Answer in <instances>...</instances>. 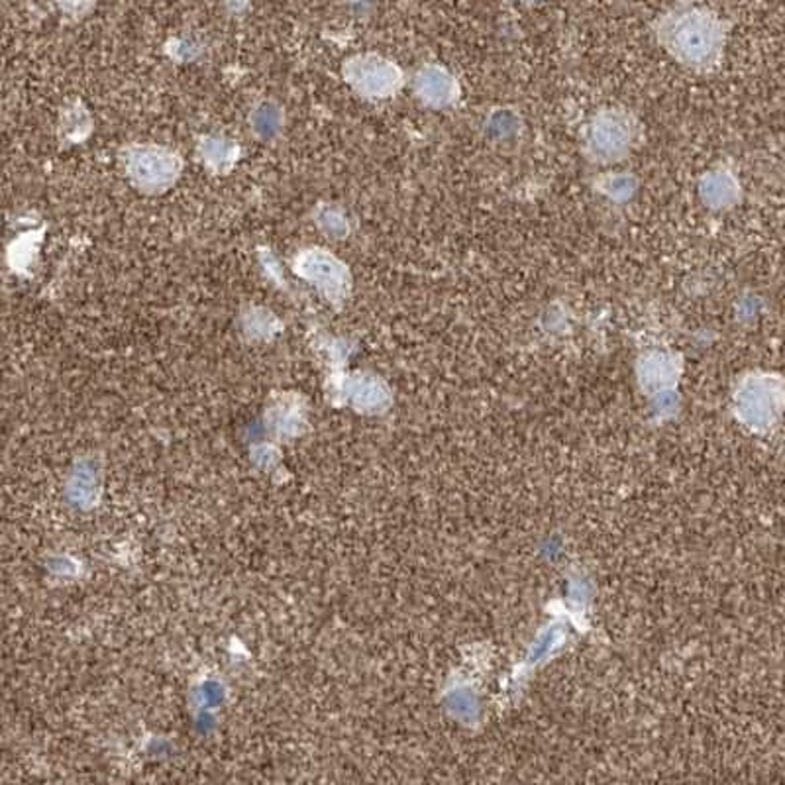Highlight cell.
<instances>
[{
  "label": "cell",
  "mask_w": 785,
  "mask_h": 785,
  "mask_svg": "<svg viewBox=\"0 0 785 785\" xmlns=\"http://www.w3.org/2000/svg\"><path fill=\"white\" fill-rule=\"evenodd\" d=\"M417 93L427 105H450L456 98L454 78L440 67H427L417 77Z\"/></svg>",
  "instance_id": "cell-6"
},
{
  "label": "cell",
  "mask_w": 785,
  "mask_h": 785,
  "mask_svg": "<svg viewBox=\"0 0 785 785\" xmlns=\"http://www.w3.org/2000/svg\"><path fill=\"white\" fill-rule=\"evenodd\" d=\"M663 38L681 60L705 63L715 57L721 45V27L706 12L685 10L666 22Z\"/></svg>",
  "instance_id": "cell-1"
},
{
  "label": "cell",
  "mask_w": 785,
  "mask_h": 785,
  "mask_svg": "<svg viewBox=\"0 0 785 785\" xmlns=\"http://www.w3.org/2000/svg\"><path fill=\"white\" fill-rule=\"evenodd\" d=\"M126 175L140 191L164 192L181 174V159L161 146H134L126 151Z\"/></svg>",
  "instance_id": "cell-2"
},
{
  "label": "cell",
  "mask_w": 785,
  "mask_h": 785,
  "mask_svg": "<svg viewBox=\"0 0 785 785\" xmlns=\"http://www.w3.org/2000/svg\"><path fill=\"white\" fill-rule=\"evenodd\" d=\"M295 273L331 301L348 297L349 271L334 253L324 250H305L299 253Z\"/></svg>",
  "instance_id": "cell-3"
},
{
  "label": "cell",
  "mask_w": 785,
  "mask_h": 785,
  "mask_svg": "<svg viewBox=\"0 0 785 785\" xmlns=\"http://www.w3.org/2000/svg\"><path fill=\"white\" fill-rule=\"evenodd\" d=\"M705 189L706 201L711 202L713 207H723L726 202L733 201L734 185L729 177H723V175L711 177L706 181Z\"/></svg>",
  "instance_id": "cell-10"
},
{
  "label": "cell",
  "mask_w": 785,
  "mask_h": 785,
  "mask_svg": "<svg viewBox=\"0 0 785 785\" xmlns=\"http://www.w3.org/2000/svg\"><path fill=\"white\" fill-rule=\"evenodd\" d=\"M250 126L263 140L275 138L281 128H283V113H281L280 106L273 105V103H263V105L258 106L253 111Z\"/></svg>",
  "instance_id": "cell-8"
},
{
  "label": "cell",
  "mask_w": 785,
  "mask_h": 785,
  "mask_svg": "<svg viewBox=\"0 0 785 785\" xmlns=\"http://www.w3.org/2000/svg\"><path fill=\"white\" fill-rule=\"evenodd\" d=\"M589 144L597 157L619 159L630 146V128L617 114H603L589 132Z\"/></svg>",
  "instance_id": "cell-5"
},
{
  "label": "cell",
  "mask_w": 785,
  "mask_h": 785,
  "mask_svg": "<svg viewBox=\"0 0 785 785\" xmlns=\"http://www.w3.org/2000/svg\"><path fill=\"white\" fill-rule=\"evenodd\" d=\"M201 156L202 161L214 171L230 169L236 159H238V146H236L234 142L227 140V138L209 136V138L202 140Z\"/></svg>",
  "instance_id": "cell-7"
},
{
  "label": "cell",
  "mask_w": 785,
  "mask_h": 785,
  "mask_svg": "<svg viewBox=\"0 0 785 785\" xmlns=\"http://www.w3.org/2000/svg\"><path fill=\"white\" fill-rule=\"evenodd\" d=\"M316 222H318V227L323 228L324 234L334 236V238H342V236L348 234V219L344 217V212H341V210L324 207V209L318 210Z\"/></svg>",
  "instance_id": "cell-9"
},
{
  "label": "cell",
  "mask_w": 785,
  "mask_h": 785,
  "mask_svg": "<svg viewBox=\"0 0 785 785\" xmlns=\"http://www.w3.org/2000/svg\"><path fill=\"white\" fill-rule=\"evenodd\" d=\"M349 87L369 98H384L401 85V71L379 55H358L344 65Z\"/></svg>",
  "instance_id": "cell-4"
}]
</instances>
